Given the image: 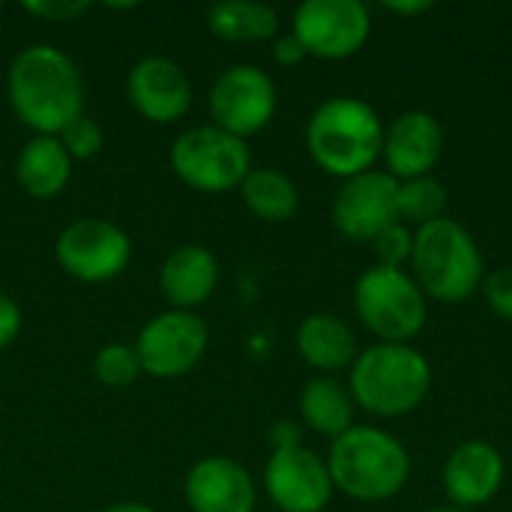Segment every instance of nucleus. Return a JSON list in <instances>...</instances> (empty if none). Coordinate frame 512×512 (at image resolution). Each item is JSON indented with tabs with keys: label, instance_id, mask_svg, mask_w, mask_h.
<instances>
[{
	"label": "nucleus",
	"instance_id": "nucleus-1",
	"mask_svg": "<svg viewBox=\"0 0 512 512\" xmlns=\"http://www.w3.org/2000/svg\"><path fill=\"white\" fill-rule=\"evenodd\" d=\"M9 102L18 120L39 135H60L84 114L78 66L54 45H30L9 66Z\"/></svg>",
	"mask_w": 512,
	"mask_h": 512
},
{
	"label": "nucleus",
	"instance_id": "nucleus-2",
	"mask_svg": "<svg viewBox=\"0 0 512 512\" xmlns=\"http://www.w3.org/2000/svg\"><path fill=\"white\" fill-rule=\"evenodd\" d=\"M306 147L318 168L351 180L372 171L384 147L378 111L357 96H333L315 108L306 126Z\"/></svg>",
	"mask_w": 512,
	"mask_h": 512
},
{
	"label": "nucleus",
	"instance_id": "nucleus-3",
	"mask_svg": "<svg viewBox=\"0 0 512 512\" xmlns=\"http://www.w3.org/2000/svg\"><path fill=\"white\" fill-rule=\"evenodd\" d=\"M327 468L333 489L363 504H381L405 489L411 477V456L390 432L351 426L330 444Z\"/></svg>",
	"mask_w": 512,
	"mask_h": 512
},
{
	"label": "nucleus",
	"instance_id": "nucleus-4",
	"mask_svg": "<svg viewBox=\"0 0 512 512\" xmlns=\"http://www.w3.org/2000/svg\"><path fill=\"white\" fill-rule=\"evenodd\" d=\"M348 390L357 408L372 417H405L432 390V366L414 345L378 342L351 363Z\"/></svg>",
	"mask_w": 512,
	"mask_h": 512
},
{
	"label": "nucleus",
	"instance_id": "nucleus-5",
	"mask_svg": "<svg viewBox=\"0 0 512 512\" xmlns=\"http://www.w3.org/2000/svg\"><path fill=\"white\" fill-rule=\"evenodd\" d=\"M411 276L426 297L438 303H462L480 291L486 264L474 234L462 222L444 216L414 231Z\"/></svg>",
	"mask_w": 512,
	"mask_h": 512
},
{
	"label": "nucleus",
	"instance_id": "nucleus-6",
	"mask_svg": "<svg viewBox=\"0 0 512 512\" xmlns=\"http://www.w3.org/2000/svg\"><path fill=\"white\" fill-rule=\"evenodd\" d=\"M354 309L363 327L378 336V342L411 345L426 327L429 309L426 294L411 273L396 267H369L354 285Z\"/></svg>",
	"mask_w": 512,
	"mask_h": 512
},
{
	"label": "nucleus",
	"instance_id": "nucleus-7",
	"mask_svg": "<svg viewBox=\"0 0 512 512\" xmlns=\"http://www.w3.org/2000/svg\"><path fill=\"white\" fill-rule=\"evenodd\" d=\"M171 168L198 192H228L246 180L252 156L243 138L219 126H195L174 141Z\"/></svg>",
	"mask_w": 512,
	"mask_h": 512
},
{
	"label": "nucleus",
	"instance_id": "nucleus-8",
	"mask_svg": "<svg viewBox=\"0 0 512 512\" xmlns=\"http://www.w3.org/2000/svg\"><path fill=\"white\" fill-rule=\"evenodd\" d=\"M291 33L306 57L345 60L366 45L372 18L360 0H306L294 12Z\"/></svg>",
	"mask_w": 512,
	"mask_h": 512
},
{
	"label": "nucleus",
	"instance_id": "nucleus-9",
	"mask_svg": "<svg viewBox=\"0 0 512 512\" xmlns=\"http://www.w3.org/2000/svg\"><path fill=\"white\" fill-rule=\"evenodd\" d=\"M210 114L216 120L213 126L237 138L261 132L276 114L273 78L252 63H237L225 69L210 90Z\"/></svg>",
	"mask_w": 512,
	"mask_h": 512
},
{
	"label": "nucleus",
	"instance_id": "nucleus-10",
	"mask_svg": "<svg viewBox=\"0 0 512 512\" xmlns=\"http://www.w3.org/2000/svg\"><path fill=\"white\" fill-rule=\"evenodd\" d=\"M60 267L81 282H108L129 264L132 243L123 228L105 219H78L57 237Z\"/></svg>",
	"mask_w": 512,
	"mask_h": 512
},
{
	"label": "nucleus",
	"instance_id": "nucleus-11",
	"mask_svg": "<svg viewBox=\"0 0 512 512\" xmlns=\"http://www.w3.org/2000/svg\"><path fill=\"white\" fill-rule=\"evenodd\" d=\"M207 351V324L192 312L156 315L135 342L141 372L153 378H177L198 366Z\"/></svg>",
	"mask_w": 512,
	"mask_h": 512
},
{
	"label": "nucleus",
	"instance_id": "nucleus-12",
	"mask_svg": "<svg viewBox=\"0 0 512 512\" xmlns=\"http://www.w3.org/2000/svg\"><path fill=\"white\" fill-rule=\"evenodd\" d=\"M399 222V180L387 171H366L342 183L333 201V225L354 243H372Z\"/></svg>",
	"mask_w": 512,
	"mask_h": 512
},
{
	"label": "nucleus",
	"instance_id": "nucleus-13",
	"mask_svg": "<svg viewBox=\"0 0 512 512\" xmlns=\"http://www.w3.org/2000/svg\"><path fill=\"white\" fill-rule=\"evenodd\" d=\"M270 501L282 512H324L333 498L327 459L300 447L273 450L264 468Z\"/></svg>",
	"mask_w": 512,
	"mask_h": 512
},
{
	"label": "nucleus",
	"instance_id": "nucleus-14",
	"mask_svg": "<svg viewBox=\"0 0 512 512\" xmlns=\"http://www.w3.org/2000/svg\"><path fill=\"white\" fill-rule=\"evenodd\" d=\"M387 174L399 183L429 177L444 156V126L429 111H405L384 129L381 147Z\"/></svg>",
	"mask_w": 512,
	"mask_h": 512
},
{
	"label": "nucleus",
	"instance_id": "nucleus-15",
	"mask_svg": "<svg viewBox=\"0 0 512 512\" xmlns=\"http://www.w3.org/2000/svg\"><path fill=\"white\" fill-rule=\"evenodd\" d=\"M504 474L507 465L498 447H492L489 441H465L447 456L441 486L456 510L471 512L489 504L501 492Z\"/></svg>",
	"mask_w": 512,
	"mask_h": 512
},
{
	"label": "nucleus",
	"instance_id": "nucleus-16",
	"mask_svg": "<svg viewBox=\"0 0 512 512\" xmlns=\"http://www.w3.org/2000/svg\"><path fill=\"white\" fill-rule=\"evenodd\" d=\"M129 99L150 123H174L192 105L186 72L168 57H144L129 72Z\"/></svg>",
	"mask_w": 512,
	"mask_h": 512
},
{
	"label": "nucleus",
	"instance_id": "nucleus-17",
	"mask_svg": "<svg viewBox=\"0 0 512 512\" xmlns=\"http://www.w3.org/2000/svg\"><path fill=\"white\" fill-rule=\"evenodd\" d=\"M249 471L225 456H207L186 474V504L192 512H255Z\"/></svg>",
	"mask_w": 512,
	"mask_h": 512
},
{
	"label": "nucleus",
	"instance_id": "nucleus-18",
	"mask_svg": "<svg viewBox=\"0 0 512 512\" xmlns=\"http://www.w3.org/2000/svg\"><path fill=\"white\" fill-rule=\"evenodd\" d=\"M219 282V264L210 249L183 246L171 252L159 270V291L174 309H195L201 306Z\"/></svg>",
	"mask_w": 512,
	"mask_h": 512
},
{
	"label": "nucleus",
	"instance_id": "nucleus-19",
	"mask_svg": "<svg viewBox=\"0 0 512 512\" xmlns=\"http://www.w3.org/2000/svg\"><path fill=\"white\" fill-rule=\"evenodd\" d=\"M300 357L318 372H339L357 360V336L354 330L330 312L309 315L297 330Z\"/></svg>",
	"mask_w": 512,
	"mask_h": 512
},
{
	"label": "nucleus",
	"instance_id": "nucleus-20",
	"mask_svg": "<svg viewBox=\"0 0 512 512\" xmlns=\"http://www.w3.org/2000/svg\"><path fill=\"white\" fill-rule=\"evenodd\" d=\"M18 183L33 198H54L72 177V156L63 150L57 135H36L24 144L15 162Z\"/></svg>",
	"mask_w": 512,
	"mask_h": 512
},
{
	"label": "nucleus",
	"instance_id": "nucleus-21",
	"mask_svg": "<svg viewBox=\"0 0 512 512\" xmlns=\"http://www.w3.org/2000/svg\"><path fill=\"white\" fill-rule=\"evenodd\" d=\"M354 399H351V390L336 381V378H312L303 393H300V417L303 423L336 441L339 435H345L351 426H354Z\"/></svg>",
	"mask_w": 512,
	"mask_h": 512
},
{
	"label": "nucleus",
	"instance_id": "nucleus-22",
	"mask_svg": "<svg viewBox=\"0 0 512 512\" xmlns=\"http://www.w3.org/2000/svg\"><path fill=\"white\" fill-rule=\"evenodd\" d=\"M207 27L225 42H264L279 30V12L255 0H225L207 9Z\"/></svg>",
	"mask_w": 512,
	"mask_h": 512
},
{
	"label": "nucleus",
	"instance_id": "nucleus-23",
	"mask_svg": "<svg viewBox=\"0 0 512 512\" xmlns=\"http://www.w3.org/2000/svg\"><path fill=\"white\" fill-rule=\"evenodd\" d=\"M240 195L243 204L264 222H285L300 207L297 186L276 168H252L240 183Z\"/></svg>",
	"mask_w": 512,
	"mask_h": 512
},
{
	"label": "nucleus",
	"instance_id": "nucleus-24",
	"mask_svg": "<svg viewBox=\"0 0 512 512\" xmlns=\"http://www.w3.org/2000/svg\"><path fill=\"white\" fill-rule=\"evenodd\" d=\"M447 213V189L438 177H417L399 183V222L408 225H432Z\"/></svg>",
	"mask_w": 512,
	"mask_h": 512
},
{
	"label": "nucleus",
	"instance_id": "nucleus-25",
	"mask_svg": "<svg viewBox=\"0 0 512 512\" xmlns=\"http://www.w3.org/2000/svg\"><path fill=\"white\" fill-rule=\"evenodd\" d=\"M93 372L105 387H129L141 375V363L135 348L129 345H105L93 357Z\"/></svg>",
	"mask_w": 512,
	"mask_h": 512
},
{
	"label": "nucleus",
	"instance_id": "nucleus-26",
	"mask_svg": "<svg viewBox=\"0 0 512 512\" xmlns=\"http://www.w3.org/2000/svg\"><path fill=\"white\" fill-rule=\"evenodd\" d=\"M372 246H375L381 267L402 270V264H411V255H414V231L405 222H393L372 240Z\"/></svg>",
	"mask_w": 512,
	"mask_h": 512
},
{
	"label": "nucleus",
	"instance_id": "nucleus-27",
	"mask_svg": "<svg viewBox=\"0 0 512 512\" xmlns=\"http://www.w3.org/2000/svg\"><path fill=\"white\" fill-rule=\"evenodd\" d=\"M57 141L63 144V150L72 156V159H90L102 150V129L96 120H90L87 114L75 117L60 135Z\"/></svg>",
	"mask_w": 512,
	"mask_h": 512
},
{
	"label": "nucleus",
	"instance_id": "nucleus-28",
	"mask_svg": "<svg viewBox=\"0 0 512 512\" xmlns=\"http://www.w3.org/2000/svg\"><path fill=\"white\" fill-rule=\"evenodd\" d=\"M480 291L495 315H501L504 321H512V264L486 273Z\"/></svg>",
	"mask_w": 512,
	"mask_h": 512
},
{
	"label": "nucleus",
	"instance_id": "nucleus-29",
	"mask_svg": "<svg viewBox=\"0 0 512 512\" xmlns=\"http://www.w3.org/2000/svg\"><path fill=\"white\" fill-rule=\"evenodd\" d=\"M24 9L39 18H48V21H72L81 12H87L90 3H84V0H48V3L36 0V3H24Z\"/></svg>",
	"mask_w": 512,
	"mask_h": 512
},
{
	"label": "nucleus",
	"instance_id": "nucleus-30",
	"mask_svg": "<svg viewBox=\"0 0 512 512\" xmlns=\"http://www.w3.org/2000/svg\"><path fill=\"white\" fill-rule=\"evenodd\" d=\"M18 333H21V309L12 297L0 294V351L12 345Z\"/></svg>",
	"mask_w": 512,
	"mask_h": 512
},
{
	"label": "nucleus",
	"instance_id": "nucleus-31",
	"mask_svg": "<svg viewBox=\"0 0 512 512\" xmlns=\"http://www.w3.org/2000/svg\"><path fill=\"white\" fill-rule=\"evenodd\" d=\"M273 57H276V63H282V66H297V63L306 57V51H303V45L294 39V33H288V36H279V39H276Z\"/></svg>",
	"mask_w": 512,
	"mask_h": 512
},
{
	"label": "nucleus",
	"instance_id": "nucleus-32",
	"mask_svg": "<svg viewBox=\"0 0 512 512\" xmlns=\"http://www.w3.org/2000/svg\"><path fill=\"white\" fill-rule=\"evenodd\" d=\"M432 6H435L432 0H387L384 3V9L387 12H396V15H423Z\"/></svg>",
	"mask_w": 512,
	"mask_h": 512
},
{
	"label": "nucleus",
	"instance_id": "nucleus-33",
	"mask_svg": "<svg viewBox=\"0 0 512 512\" xmlns=\"http://www.w3.org/2000/svg\"><path fill=\"white\" fill-rule=\"evenodd\" d=\"M273 444H276V450L300 447V429H297L294 423H279V426H273Z\"/></svg>",
	"mask_w": 512,
	"mask_h": 512
},
{
	"label": "nucleus",
	"instance_id": "nucleus-34",
	"mask_svg": "<svg viewBox=\"0 0 512 512\" xmlns=\"http://www.w3.org/2000/svg\"><path fill=\"white\" fill-rule=\"evenodd\" d=\"M102 512H156V510H150V507H144V504H114V507H105Z\"/></svg>",
	"mask_w": 512,
	"mask_h": 512
},
{
	"label": "nucleus",
	"instance_id": "nucleus-35",
	"mask_svg": "<svg viewBox=\"0 0 512 512\" xmlns=\"http://www.w3.org/2000/svg\"><path fill=\"white\" fill-rule=\"evenodd\" d=\"M432 512H462V510H456V507H441V510H432Z\"/></svg>",
	"mask_w": 512,
	"mask_h": 512
}]
</instances>
